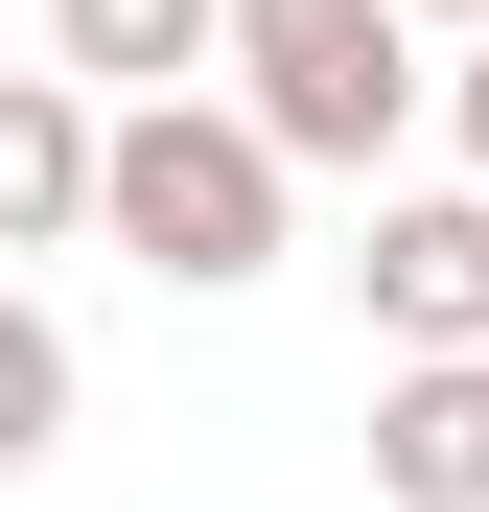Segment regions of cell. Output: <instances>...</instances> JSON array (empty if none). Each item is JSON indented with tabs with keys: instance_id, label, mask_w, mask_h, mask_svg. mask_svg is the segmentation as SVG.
Returning <instances> with one entry per match:
<instances>
[{
	"instance_id": "obj_5",
	"label": "cell",
	"mask_w": 489,
	"mask_h": 512,
	"mask_svg": "<svg viewBox=\"0 0 489 512\" xmlns=\"http://www.w3.org/2000/svg\"><path fill=\"white\" fill-rule=\"evenodd\" d=\"M94 233V94L70 70H0V256Z\"/></svg>"
},
{
	"instance_id": "obj_7",
	"label": "cell",
	"mask_w": 489,
	"mask_h": 512,
	"mask_svg": "<svg viewBox=\"0 0 489 512\" xmlns=\"http://www.w3.org/2000/svg\"><path fill=\"white\" fill-rule=\"evenodd\" d=\"M70 396H94V373H70V326H47L24 280H0V489H24V466L70 443Z\"/></svg>"
},
{
	"instance_id": "obj_2",
	"label": "cell",
	"mask_w": 489,
	"mask_h": 512,
	"mask_svg": "<svg viewBox=\"0 0 489 512\" xmlns=\"http://www.w3.org/2000/svg\"><path fill=\"white\" fill-rule=\"evenodd\" d=\"M210 70H233V117H257L303 187H373L396 140H420V24L396 0H210Z\"/></svg>"
},
{
	"instance_id": "obj_8",
	"label": "cell",
	"mask_w": 489,
	"mask_h": 512,
	"mask_svg": "<svg viewBox=\"0 0 489 512\" xmlns=\"http://www.w3.org/2000/svg\"><path fill=\"white\" fill-rule=\"evenodd\" d=\"M443 117H466V187H489V24H466V70H443Z\"/></svg>"
},
{
	"instance_id": "obj_6",
	"label": "cell",
	"mask_w": 489,
	"mask_h": 512,
	"mask_svg": "<svg viewBox=\"0 0 489 512\" xmlns=\"http://www.w3.org/2000/svg\"><path fill=\"white\" fill-rule=\"evenodd\" d=\"M47 70H70V94H187V70H210V0H47Z\"/></svg>"
},
{
	"instance_id": "obj_1",
	"label": "cell",
	"mask_w": 489,
	"mask_h": 512,
	"mask_svg": "<svg viewBox=\"0 0 489 512\" xmlns=\"http://www.w3.org/2000/svg\"><path fill=\"white\" fill-rule=\"evenodd\" d=\"M280 210H303V163L233 117L210 70H187V94H117V117H94V233L140 256L163 303H233V280H280Z\"/></svg>"
},
{
	"instance_id": "obj_4",
	"label": "cell",
	"mask_w": 489,
	"mask_h": 512,
	"mask_svg": "<svg viewBox=\"0 0 489 512\" xmlns=\"http://www.w3.org/2000/svg\"><path fill=\"white\" fill-rule=\"evenodd\" d=\"M373 512H489V350L373 373Z\"/></svg>"
},
{
	"instance_id": "obj_3",
	"label": "cell",
	"mask_w": 489,
	"mask_h": 512,
	"mask_svg": "<svg viewBox=\"0 0 489 512\" xmlns=\"http://www.w3.org/2000/svg\"><path fill=\"white\" fill-rule=\"evenodd\" d=\"M350 303H373V350H489V187H373Z\"/></svg>"
},
{
	"instance_id": "obj_9",
	"label": "cell",
	"mask_w": 489,
	"mask_h": 512,
	"mask_svg": "<svg viewBox=\"0 0 489 512\" xmlns=\"http://www.w3.org/2000/svg\"><path fill=\"white\" fill-rule=\"evenodd\" d=\"M396 24H489V0H396Z\"/></svg>"
}]
</instances>
